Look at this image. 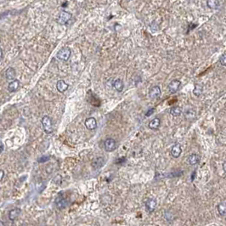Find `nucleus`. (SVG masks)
I'll list each match as a JSON object with an SVG mask.
<instances>
[{"instance_id":"f3484780","label":"nucleus","mask_w":226,"mask_h":226,"mask_svg":"<svg viewBox=\"0 0 226 226\" xmlns=\"http://www.w3.org/2000/svg\"><path fill=\"white\" fill-rule=\"evenodd\" d=\"M20 208H14V209H12L11 211L10 212V213H9V218H10V220H15V218H17L18 216L20 215Z\"/></svg>"},{"instance_id":"a211bd4d","label":"nucleus","mask_w":226,"mask_h":226,"mask_svg":"<svg viewBox=\"0 0 226 226\" xmlns=\"http://www.w3.org/2000/svg\"><path fill=\"white\" fill-rule=\"evenodd\" d=\"M206 5L212 10H217L219 7V2L218 0H207Z\"/></svg>"},{"instance_id":"aec40b11","label":"nucleus","mask_w":226,"mask_h":226,"mask_svg":"<svg viewBox=\"0 0 226 226\" xmlns=\"http://www.w3.org/2000/svg\"><path fill=\"white\" fill-rule=\"evenodd\" d=\"M218 212L219 215L221 216H225L226 215V202H220L218 205Z\"/></svg>"},{"instance_id":"7ed1b4c3","label":"nucleus","mask_w":226,"mask_h":226,"mask_svg":"<svg viewBox=\"0 0 226 226\" xmlns=\"http://www.w3.org/2000/svg\"><path fill=\"white\" fill-rule=\"evenodd\" d=\"M71 17H72V15L71 13L67 11H62L57 18V22L60 25H65L71 20Z\"/></svg>"},{"instance_id":"4468645a","label":"nucleus","mask_w":226,"mask_h":226,"mask_svg":"<svg viewBox=\"0 0 226 226\" xmlns=\"http://www.w3.org/2000/svg\"><path fill=\"white\" fill-rule=\"evenodd\" d=\"M160 124H161V121L160 119L158 118V117H156V118H154V119H152V120L149 122V128H151L152 130H156L159 127H160Z\"/></svg>"},{"instance_id":"4be33fe9","label":"nucleus","mask_w":226,"mask_h":226,"mask_svg":"<svg viewBox=\"0 0 226 226\" xmlns=\"http://www.w3.org/2000/svg\"><path fill=\"white\" fill-rule=\"evenodd\" d=\"M202 93V86L200 84H196L193 90V94L196 96H200Z\"/></svg>"},{"instance_id":"f8f14e48","label":"nucleus","mask_w":226,"mask_h":226,"mask_svg":"<svg viewBox=\"0 0 226 226\" xmlns=\"http://www.w3.org/2000/svg\"><path fill=\"white\" fill-rule=\"evenodd\" d=\"M68 87H69L68 84L64 80H59L57 82V83H56L57 90L60 92V93H64L65 91L67 90Z\"/></svg>"},{"instance_id":"2eb2a0df","label":"nucleus","mask_w":226,"mask_h":226,"mask_svg":"<svg viewBox=\"0 0 226 226\" xmlns=\"http://www.w3.org/2000/svg\"><path fill=\"white\" fill-rule=\"evenodd\" d=\"M112 85H113V88H114L117 92H122V91L123 90V88H124V83H123V82L121 80V79H119V78L114 81L113 83H112Z\"/></svg>"},{"instance_id":"f257e3e1","label":"nucleus","mask_w":226,"mask_h":226,"mask_svg":"<svg viewBox=\"0 0 226 226\" xmlns=\"http://www.w3.org/2000/svg\"><path fill=\"white\" fill-rule=\"evenodd\" d=\"M42 125H43V128H44L46 134H51L53 132V129H54L53 122H52V119L50 116H44L42 118Z\"/></svg>"},{"instance_id":"6ab92c4d","label":"nucleus","mask_w":226,"mask_h":226,"mask_svg":"<svg viewBox=\"0 0 226 226\" xmlns=\"http://www.w3.org/2000/svg\"><path fill=\"white\" fill-rule=\"evenodd\" d=\"M185 116L186 119L188 120H192L196 117V111H194L193 109H187L185 111Z\"/></svg>"},{"instance_id":"5701e85b","label":"nucleus","mask_w":226,"mask_h":226,"mask_svg":"<svg viewBox=\"0 0 226 226\" xmlns=\"http://www.w3.org/2000/svg\"><path fill=\"white\" fill-rule=\"evenodd\" d=\"M219 62H220V64H221L222 65H224V66H226V54L223 55V56L220 57V59H219Z\"/></svg>"},{"instance_id":"1a4fd4ad","label":"nucleus","mask_w":226,"mask_h":226,"mask_svg":"<svg viewBox=\"0 0 226 226\" xmlns=\"http://www.w3.org/2000/svg\"><path fill=\"white\" fill-rule=\"evenodd\" d=\"M156 206V201L155 199H149L148 201H146V208L147 211L149 212H152L155 211Z\"/></svg>"},{"instance_id":"9d476101","label":"nucleus","mask_w":226,"mask_h":226,"mask_svg":"<svg viewBox=\"0 0 226 226\" xmlns=\"http://www.w3.org/2000/svg\"><path fill=\"white\" fill-rule=\"evenodd\" d=\"M20 87V81L17 80V79H15V80H12L9 83L8 85V90L13 93V92H15V91L18 90Z\"/></svg>"},{"instance_id":"6e6552de","label":"nucleus","mask_w":226,"mask_h":226,"mask_svg":"<svg viewBox=\"0 0 226 226\" xmlns=\"http://www.w3.org/2000/svg\"><path fill=\"white\" fill-rule=\"evenodd\" d=\"M182 153V148L179 144H175L173 145L172 149H171V154L174 158H178Z\"/></svg>"},{"instance_id":"f03ea898","label":"nucleus","mask_w":226,"mask_h":226,"mask_svg":"<svg viewBox=\"0 0 226 226\" xmlns=\"http://www.w3.org/2000/svg\"><path fill=\"white\" fill-rule=\"evenodd\" d=\"M71 54V52L70 48L64 47V48L60 49L59 50V52L56 55V57H57L58 60H62V61H67L70 58Z\"/></svg>"},{"instance_id":"20e7f679","label":"nucleus","mask_w":226,"mask_h":226,"mask_svg":"<svg viewBox=\"0 0 226 226\" xmlns=\"http://www.w3.org/2000/svg\"><path fill=\"white\" fill-rule=\"evenodd\" d=\"M160 96H161V89L159 88V86H154L149 91V97L152 100H156Z\"/></svg>"},{"instance_id":"ddd939ff","label":"nucleus","mask_w":226,"mask_h":226,"mask_svg":"<svg viewBox=\"0 0 226 226\" xmlns=\"http://www.w3.org/2000/svg\"><path fill=\"white\" fill-rule=\"evenodd\" d=\"M5 77L8 80H15V71L13 67H9L5 71Z\"/></svg>"},{"instance_id":"a878e982","label":"nucleus","mask_w":226,"mask_h":226,"mask_svg":"<svg viewBox=\"0 0 226 226\" xmlns=\"http://www.w3.org/2000/svg\"><path fill=\"white\" fill-rule=\"evenodd\" d=\"M223 170L226 173V161L223 163Z\"/></svg>"},{"instance_id":"dca6fc26","label":"nucleus","mask_w":226,"mask_h":226,"mask_svg":"<svg viewBox=\"0 0 226 226\" xmlns=\"http://www.w3.org/2000/svg\"><path fill=\"white\" fill-rule=\"evenodd\" d=\"M187 161H188V163H189L190 165H191V166L196 165V164L199 162V156L196 155V154H191V155H190V156H188Z\"/></svg>"},{"instance_id":"423d86ee","label":"nucleus","mask_w":226,"mask_h":226,"mask_svg":"<svg viewBox=\"0 0 226 226\" xmlns=\"http://www.w3.org/2000/svg\"><path fill=\"white\" fill-rule=\"evenodd\" d=\"M85 127L89 130H94L97 128V121L94 117H89L85 121Z\"/></svg>"},{"instance_id":"412c9836","label":"nucleus","mask_w":226,"mask_h":226,"mask_svg":"<svg viewBox=\"0 0 226 226\" xmlns=\"http://www.w3.org/2000/svg\"><path fill=\"white\" fill-rule=\"evenodd\" d=\"M182 113V109L179 106H174L173 108H171L170 110V114L173 116H179L181 115Z\"/></svg>"},{"instance_id":"39448f33","label":"nucleus","mask_w":226,"mask_h":226,"mask_svg":"<svg viewBox=\"0 0 226 226\" xmlns=\"http://www.w3.org/2000/svg\"><path fill=\"white\" fill-rule=\"evenodd\" d=\"M116 143L115 140H113V139H107L104 144L105 150L108 152H111V151H114L116 149Z\"/></svg>"},{"instance_id":"bb28decb","label":"nucleus","mask_w":226,"mask_h":226,"mask_svg":"<svg viewBox=\"0 0 226 226\" xmlns=\"http://www.w3.org/2000/svg\"><path fill=\"white\" fill-rule=\"evenodd\" d=\"M153 111H154V109H151V111H148V112L146 113V116H151V114L152 113V112H153Z\"/></svg>"},{"instance_id":"0eeeda50","label":"nucleus","mask_w":226,"mask_h":226,"mask_svg":"<svg viewBox=\"0 0 226 226\" xmlns=\"http://www.w3.org/2000/svg\"><path fill=\"white\" fill-rule=\"evenodd\" d=\"M181 85V82L179 80H173L170 83L168 84V90L172 94H174L176 93L179 88L180 87Z\"/></svg>"},{"instance_id":"b1692460","label":"nucleus","mask_w":226,"mask_h":226,"mask_svg":"<svg viewBox=\"0 0 226 226\" xmlns=\"http://www.w3.org/2000/svg\"><path fill=\"white\" fill-rule=\"evenodd\" d=\"M0 174H1V176H0V180H3L4 176H5V173H4V171L3 170L0 171Z\"/></svg>"},{"instance_id":"cd10ccee","label":"nucleus","mask_w":226,"mask_h":226,"mask_svg":"<svg viewBox=\"0 0 226 226\" xmlns=\"http://www.w3.org/2000/svg\"><path fill=\"white\" fill-rule=\"evenodd\" d=\"M3 54H4L3 53V50H1V60H3V56H4Z\"/></svg>"},{"instance_id":"393cba45","label":"nucleus","mask_w":226,"mask_h":226,"mask_svg":"<svg viewBox=\"0 0 226 226\" xmlns=\"http://www.w3.org/2000/svg\"><path fill=\"white\" fill-rule=\"evenodd\" d=\"M1 147H0V151H1V153L4 151V148H5V146H4V144L3 143H1Z\"/></svg>"},{"instance_id":"9b49d317","label":"nucleus","mask_w":226,"mask_h":226,"mask_svg":"<svg viewBox=\"0 0 226 226\" xmlns=\"http://www.w3.org/2000/svg\"><path fill=\"white\" fill-rule=\"evenodd\" d=\"M105 163H106V160L104 157H97L92 161V166L95 168H100L101 167L104 166Z\"/></svg>"}]
</instances>
